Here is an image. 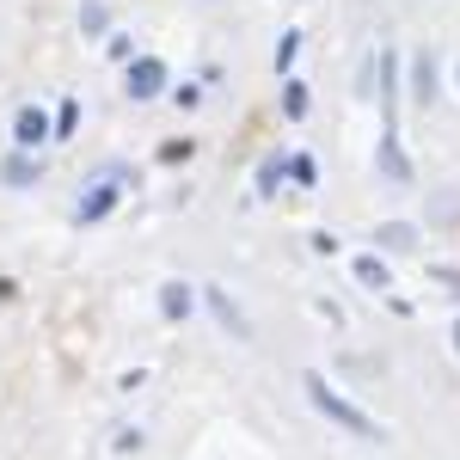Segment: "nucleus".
Here are the masks:
<instances>
[{"mask_svg":"<svg viewBox=\"0 0 460 460\" xmlns=\"http://www.w3.org/2000/svg\"><path fill=\"white\" fill-rule=\"evenodd\" d=\"M111 203H117V172H105V184H99V190L80 203V227H86V221H105Z\"/></svg>","mask_w":460,"mask_h":460,"instance_id":"4","label":"nucleus"},{"mask_svg":"<svg viewBox=\"0 0 460 460\" xmlns=\"http://www.w3.org/2000/svg\"><path fill=\"white\" fill-rule=\"evenodd\" d=\"M283 99H288V117H301V111H307V93H301L295 80H288V93H283Z\"/></svg>","mask_w":460,"mask_h":460,"instance_id":"12","label":"nucleus"},{"mask_svg":"<svg viewBox=\"0 0 460 460\" xmlns=\"http://www.w3.org/2000/svg\"><path fill=\"white\" fill-rule=\"evenodd\" d=\"M209 307H215V319H221L227 332H240V338H246V319H240V307H234V301H227L221 288H209Z\"/></svg>","mask_w":460,"mask_h":460,"instance_id":"7","label":"nucleus"},{"mask_svg":"<svg viewBox=\"0 0 460 460\" xmlns=\"http://www.w3.org/2000/svg\"><path fill=\"white\" fill-rule=\"evenodd\" d=\"M307 399H314V405H319V411H325V418H332L338 429H350V436H368V442L381 436V424H375L362 405H350L344 393H332L325 381H319V375H307Z\"/></svg>","mask_w":460,"mask_h":460,"instance_id":"1","label":"nucleus"},{"mask_svg":"<svg viewBox=\"0 0 460 460\" xmlns=\"http://www.w3.org/2000/svg\"><path fill=\"white\" fill-rule=\"evenodd\" d=\"M429 93H436V62L418 56V99H429Z\"/></svg>","mask_w":460,"mask_h":460,"instance_id":"10","label":"nucleus"},{"mask_svg":"<svg viewBox=\"0 0 460 460\" xmlns=\"http://www.w3.org/2000/svg\"><path fill=\"white\" fill-rule=\"evenodd\" d=\"M123 86H129V99H154V93L166 86V68H160L154 56H142V62H129V80H123Z\"/></svg>","mask_w":460,"mask_h":460,"instance_id":"2","label":"nucleus"},{"mask_svg":"<svg viewBox=\"0 0 460 460\" xmlns=\"http://www.w3.org/2000/svg\"><path fill=\"white\" fill-rule=\"evenodd\" d=\"M43 136H49V117H43L37 105H25L19 117H13V142H19V147H37Z\"/></svg>","mask_w":460,"mask_h":460,"instance_id":"3","label":"nucleus"},{"mask_svg":"<svg viewBox=\"0 0 460 460\" xmlns=\"http://www.w3.org/2000/svg\"><path fill=\"white\" fill-rule=\"evenodd\" d=\"M455 350H460V325H455Z\"/></svg>","mask_w":460,"mask_h":460,"instance_id":"14","label":"nucleus"},{"mask_svg":"<svg viewBox=\"0 0 460 460\" xmlns=\"http://www.w3.org/2000/svg\"><path fill=\"white\" fill-rule=\"evenodd\" d=\"M160 314L172 319V325H178V319H190V288H184V283H166V288H160Z\"/></svg>","mask_w":460,"mask_h":460,"instance_id":"6","label":"nucleus"},{"mask_svg":"<svg viewBox=\"0 0 460 460\" xmlns=\"http://www.w3.org/2000/svg\"><path fill=\"white\" fill-rule=\"evenodd\" d=\"M288 172H295V184H319V178H314V160H307V154H295V160H288Z\"/></svg>","mask_w":460,"mask_h":460,"instance_id":"11","label":"nucleus"},{"mask_svg":"<svg viewBox=\"0 0 460 460\" xmlns=\"http://www.w3.org/2000/svg\"><path fill=\"white\" fill-rule=\"evenodd\" d=\"M295 49H301V37H283V43H277V68H288V62H295Z\"/></svg>","mask_w":460,"mask_h":460,"instance_id":"13","label":"nucleus"},{"mask_svg":"<svg viewBox=\"0 0 460 460\" xmlns=\"http://www.w3.org/2000/svg\"><path fill=\"white\" fill-rule=\"evenodd\" d=\"M356 283H362V288H387V264H375V258H356Z\"/></svg>","mask_w":460,"mask_h":460,"instance_id":"8","label":"nucleus"},{"mask_svg":"<svg viewBox=\"0 0 460 460\" xmlns=\"http://www.w3.org/2000/svg\"><path fill=\"white\" fill-rule=\"evenodd\" d=\"M31 178H37V166L25 160V154H13V160H6V184H31Z\"/></svg>","mask_w":460,"mask_h":460,"instance_id":"9","label":"nucleus"},{"mask_svg":"<svg viewBox=\"0 0 460 460\" xmlns=\"http://www.w3.org/2000/svg\"><path fill=\"white\" fill-rule=\"evenodd\" d=\"M381 172L393 178V184H405V178H411V166H405V154H399V136H381Z\"/></svg>","mask_w":460,"mask_h":460,"instance_id":"5","label":"nucleus"}]
</instances>
